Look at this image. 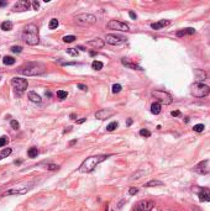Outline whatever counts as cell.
<instances>
[{
    "label": "cell",
    "mask_w": 210,
    "mask_h": 211,
    "mask_svg": "<svg viewBox=\"0 0 210 211\" xmlns=\"http://www.w3.org/2000/svg\"><path fill=\"white\" fill-rule=\"evenodd\" d=\"M46 72V65L40 62H31V63H26L19 69V73L22 76L27 77H34V76H41Z\"/></svg>",
    "instance_id": "obj_2"
},
{
    "label": "cell",
    "mask_w": 210,
    "mask_h": 211,
    "mask_svg": "<svg viewBox=\"0 0 210 211\" xmlns=\"http://www.w3.org/2000/svg\"><path fill=\"white\" fill-rule=\"evenodd\" d=\"M76 142H77V140H73V141H71V143H69V144H71V146H72V144H74Z\"/></svg>",
    "instance_id": "obj_52"
},
{
    "label": "cell",
    "mask_w": 210,
    "mask_h": 211,
    "mask_svg": "<svg viewBox=\"0 0 210 211\" xmlns=\"http://www.w3.org/2000/svg\"><path fill=\"white\" fill-rule=\"evenodd\" d=\"M129 16H130V18L132 19V20H136V19H137V15H136L134 11H130V12H129Z\"/></svg>",
    "instance_id": "obj_45"
},
{
    "label": "cell",
    "mask_w": 210,
    "mask_h": 211,
    "mask_svg": "<svg viewBox=\"0 0 210 211\" xmlns=\"http://www.w3.org/2000/svg\"><path fill=\"white\" fill-rule=\"evenodd\" d=\"M121 89H122V88H121V85H120V84H114V85H113V93H114V94L120 93V92H121Z\"/></svg>",
    "instance_id": "obj_37"
},
{
    "label": "cell",
    "mask_w": 210,
    "mask_h": 211,
    "mask_svg": "<svg viewBox=\"0 0 210 211\" xmlns=\"http://www.w3.org/2000/svg\"><path fill=\"white\" fill-rule=\"evenodd\" d=\"M11 85L14 86V88L18 90V92H25V90L27 89V85H28V82L26 79H24V78H12L11 79Z\"/></svg>",
    "instance_id": "obj_7"
},
{
    "label": "cell",
    "mask_w": 210,
    "mask_h": 211,
    "mask_svg": "<svg viewBox=\"0 0 210 211\" xmlns=\"http://www.w3.org/2000/svg\"><path fill=\"white\" fill-rule=\"evenodd\" d=\"M159 185H163V183L161 180H150L148 183L145 184V187L150 188V187H159Z\"/></svg>",
    "instance_id": "obj_25"
},
{
    "label": "cell",
    "mask_w": 210,
    "mask_h": 211,
    "mask_svg": "<svg viewBox=\"0 0 210 211\" xmlns=\"http://www.w3.org/2000/svg\"><path fill=\"white\" fill-rule=\"evenodd\" d=\"M0 27H1L3 31H10L12 28V22L11 21H4L1 25H0Z\"/></svg>",
    "instance_id": "obj_24"
},
{
    "label": "cell",
    "mask_w": 210,
    "mask_h": 211,
    "mask_svg": "<svg viewBox=\"0 0 210 211\" xmlns=\"http://www.w3.org/2000/svg\"><path fill=\"white\" fill-rule=\"evenodd\" d=\"M194 74H195V78H196L198 83H201L203 80H205V79H207V73H205L204 70H200V69H195Z\"/></svg>",
    "instance_id": "obj_20"
},
{
    "label": "cell",
    "mask_w": 210,
    "mask_h": 211,
    "mask_svg": "<svg viewBox=\"0 0 210 211\" xmlns=\"http://www.w3.org/2000/svg\"><path fill=\"white\" fill-rule=\"evenodd\" d=\"M86 44H89V46H92L93 48H95V49H99V48L104 47L105 42H104V40H101V38H94L92 41H89Z\"/></svg>",
    "instance_id": "obj_15"
},
{
    "label": "cell",
    "mask_w": 210,
    "mask_h": 211,
    "mask_svg": "<svg viewBox=\"0 0 210 211\" xmlns=\"http://www.w3.org/2000/svg\"><path fill=\"white\" fill-rule=\"evenodd\" d=\"M10 126H11L14 130H19L20 123H19L18 121H16V120H11V121H10Z\"/></svg>",
    "instance_id": "obj_39"
},
{
    "label": "cell",
    "mask_w": 210,
    "mask_h": 211,
    "mask_svg": "<svg viewBox=\"0 0 210 211\" xmlns=\"http://www.w3.org/2000/svg\"><path fill=\"white\" fill-rule=\"evenodd\" d=\"M10 49H11V52H14V53H21L24 48L21 46H12Z\"/></svg>",
    "instance_id": "obj_36"
},
{
    "label": "cell",
    "mask_w": 210,
    "mask_h": 211,
    "mask_svg": "<svg viewBox=\"0 0 210 211\" xmlns=\"http://www.w3.org/2000/svg\"><path fill=\"white\" fill-rule=\"evenodd\" d=\"M74 40H77V38H76V36H72V35H69V36H64V37H63V42H65V43H71V42H73Z\"/></svg>",
    "instance_id": "obj_32"
},
{
    "label": "cell",
    "mask_w": 210,
    "mask_h": 211,
    "mask_svg": "<svg viewBox=\"0 0 210 211\" xmlns=\"http://www.w3.org/2000/svg\"><path fill=\"white\" fill-rule=\"evenodd\" d=\"M161 110H162V106H161V104L158 101H156L151 105V113L153 115H158L161 113Z\"/></svg>",
    "instance_id": "obj_22"
},
{
    "label": "cell",
    "mask_w": 210,
    "mask_h": 211,
    "mask_svg": "<svg viewBox=\"0 0 210 211\" xmlns=\"http://www.w3.org/2000/svg\"><path fill=\"white\" fill-rule=\"evenodd\" d=\"M194 34H195V30L193 27H187V28H183V30L177 31V36H178V37H183V36H188V35H194Z\"/></svg>",
    "instance_id": "obj_18"
},
{
    "label": "cell",
    "mask_w": 210,
    "mask_h": 211,
    "mask_svg": "<svg viewBox=\"0 0 210 211\" xmlns=\"http://www.w3.org/2000/svg\"><path fill=\"white\" fill-rule=\"evenodd\" d=\"M27 96H28V99H30V101H32V102H35V104H40L41 101H42V99H41V96L38 94H36L35 92H30L27 94Z\"/></svg>",
    "instance_id": "obj_19"
},
{
    "label": "cell",
    "mask_w": 210,
    "mask_h": 211,
    "mask_svg": "<svg viewBox=\"0 0 210 211\" xmlns=\"http://www.w3.org/2000/svg\"><path fill=\"white\" fill-rule=\"evenodd\" d=\"M78 88H79L80 90H83V92H86V90H88V86L84 85V84H80V83L78 84Z\"/></svg>",
    "instance_id": "obj_43"
},
{
    "label": "cell",
    "mask_w": 210,
    "mask_h": 211,
    "mask_svg": "<svg viewBox=\"0 0 210 211\" xmlns=\"http://www.w3.org/2000/svg\"><path fill=\"white\" fill-rule=\"evenodd\" d=\"M171 115L173 117H177V116H180V111L179 110H174V111H172L171 113Z\"/></svg>",
    "instance_id": "obj_42"
},
{
    "label": "cell",
    "mask_w": 210,
    "mask_h": 211,
    "mask_svg": "<svg viewBox=\"0 0 210 211\" xmlns=\"http://www.w3.org/2000/svg\"><path fill=\"white\" fill-rule=\"evenodd\" d=\"M109 157L110 156H104V154L88 157V158H86L84 162L80 164L79 172H82V173H90V172H93L99 163H101L103 160H105L106 158H109Z\"/></svg>",
    "instance_id": "obj_3"
},
{
    "label": "cell",
    "mask_w": 210,
    "mask_h": 211,
    "mask_svg": "<svg viewBox=\"0 0 210 211\" xmlns=\"http://www.w3.org/2000/svg\"><path fill=\"white\" fill-rule=\"evenodd\" d=\"M205 129V126L203 125V123H198V125H194V127H193V130H194L195 132H203Z\"/></svg>",
    "instance_id": "obj_33"
},
{
    "label": "cell",
    "mask_w": 210,
    "mask_h": 211,
    "mask_svg": "<svg viewBox=\"0 0 210 211\" xmlns=\"http://www.w3.org/2000/svg\"><path fill=\"white\" fill-rule=\"evenodd\" d=\"M69 117H71L72 120H76V119H77V116H76V114H71V116H69Z\"/></svg>",
    "instance_id": "obj_49"
},
{
    "label": "cell",
    "mask_w": 210,
    "mask_h": 211,
    "mask_svg": "<svg viewBox=\"0 0 210 211\" xmlns=\"http://www.w3.org/2000/svg\"><path fill=\"white\" fill-rule=\"evenodd\" d=\"M67 96H68V93L64 92V90H58V92H57V98H58L59 100H64Z\"/></svg>",
    "instance_id": "obj_30"
},
{
    "label": "cell",
    "mask_w": 210,
    "mask_h": 211,
    "mask_svg": "<svg viewBox=\"0 0 210 211\" xmlns=\"http://www.w3.org/2000/svg\"><path fill=\"white\" fill-rule=\"evenodd\" d=\"M3 63L5 65H12V64H15V58L11 56H5L3 58Z\"/></svg>",
    "instance_id": "obj_23"
},
{
    "label": "cell",
    "mask_w": 210,
    "mask_h": 211,
    "mask_svg": "<svg viewBox=\"0 0 210 211\" xmlns=\"http://www.w3.org/2000/svg\"><path fill=\"white\" fill-rule=\"evenodd\" d=\"M153 206H155V204L150 200H141L140 202H137L135 209H137L138 211H151L153 209Z\"/></svg>",
    "instance_id": "obj_12"
},
{
    "label": "cell",
    "mask_w": 210,
    "mask_h": 211,
    "mask_svg": "<svg viewBox=\"0 0 210 211\" xmlns=\"http://www.w3.org/2000/svg\"><path fill=\"white\" fill-rule=\"evenodd\" d=\"M121 63L125 65V67H127V68H131V69H136V70H142V68L140 67V65H137L136 63H134V62H131L130 59H127V58H122L121 59Z\"/></svg>",
    "instance_id": "obj_17"
},
{
    "label": "cell",
    "mask_w": 210,
    "mask_h": 211,
    "mask_svg": "<svg viewBox=\"0 0 210 211\" xmlns=\"http://www.w3.org/2000/svg\"><path fill=\"white\" fill-rule=\"evenodd\" d=\"M198 198L201 202L210 201V189L209 188H200L198 190Z\"/></svg>",
    "instance_id": "obj_14"
},
{
    "label": "cell",
    "mask_w": 210,
    "mask_h": 211,
    "mask_svg": "<svg viewBox=\"0 0 210 211\" xmlns=\"http://www.w3.org/2000/svg\"><path fill=\"white\" fill-rule=\"evenodd\" d=\"M137 193H138V188H130V190H129L130 195H136Z\"/></svg>",
    "instance_id": "obj_41"
},
{
    "label": "cell",
    "mask_w": 210,
    "mask_h": 211,
    "mask_svg": "<svg viewBox=\"0 0 210 211\" xmlns=\"http://www.w3.org/2000/svg\"><path fill=\"white\" fill-rule=\"evenodd\" d=\"M74 21L80 26H90V25H94L97 22V18L92 14H80L74 18Z\"/></svg>",
    "instance_id": "obj_5"
},
{
    "label": "cell",
    "mask_w": 210,
    "mask_h": 211,
    "mask_svg": "<svg viewBox=\"0 0 210 211\" xmlns=\"http://www.w3.org/2000/svg\"><path fill=\"white\" fill-rule=\"evenodd\" d=\"M169 24H171L169 20H161V21H158V22L151 24V28H153V30H161V28L168 26Z\"/></svg>",
    "instance_id": "obj_16"
},
{
    "label": "cell",
    "mask_w": 210,
    "mask_h": 211,
    "mask_svg": "<svg viewBox=\"0 0 210 211\" xmlns=\"http://www.w3.org/2000/svg\"><path fill=\"white\" fill-rule=\"evenodd\" d=\"M89 55H90V56H94V55H95V52H94V51H90Z\"/></svg>",
    "instance_id": "obj_53"
},
{
    "label": "cell",
    "mask_w": 210,
    "mask_h": 211,
    "mask_svg": "<svg viewBox=\"0 0 210 211\" xmlns=\"http://www.w3.org/2000/svg\"><path fill=\"white\" fill-rule=\"evenodd\" d=\"M92 68L95 69V70H100V69H103V63L101 62H99V61H94L92 63Z\"/></svg>",
    "instance_id": "obj_31"
},
{
    "label": "cell",
    "mask_w": 210,
    "mask_h": 211,
    "mask_svg": "<svg viewBox=\"0 0 210 211\" xmlns=\"http://www.w3.org/2000/svg\"><path fill=\"white\" fill-rule=\"evenodd\" d=\"M193 210H194V211H200L199 209H198V206H193Z\"/></svg>",
    "instance_id": "obj_51"
},
{
    "label": "cell",
    "mask_w": 210,
    "mask_h": 211,
    "mask_svg": "<svg viewBox=\"0 0 210 211\" xmlns=\"http://www.w3.org/2000/svg\"><path fill=\"white\" fill-rule=\"evenodd\" d=\"M7 5V1H0V7L1 6H6Z\"/></svg>",
    "instance_id": "obj_48"
},
{
    "label": "cell",
    "mask_w": 210,
    "mask_h": 211,
    "mask_svg": "<svg viewBox=\"0 0 210 211\" xmlns=\"http://www.w3.org/2000/svg\"><path fill=\"white\" fill-rule=\"evenodd\" d=\"M117 126H119V123L116 122V121H113V122H110L108 126H106V131H109V132H111V131H114V130H116L117 129Z\"/></svg>",
    "instance_id": "obj_29"
},
{
    "label": "cell",
    "mask_w": 210,
    "mask_h": 211,
    "mask_svg": "<svg viewBox=\"0 0 210 211\" xmlns=\"http://www.w3.org/2000/svg\"><path fill=\"white\" fill-rule=\"evenodd\" d=\"M58 25H59L58 20H57V19H52L51 21H49V24H48V27L51 28V30H55V28L58 27Z\"/></svg>",
    "instance_id": "obj_28"
},
{
    "label": "cell",
    "mask_w": 210,
    "mask_h": 211,
    "mask_svg": "<svg viewBox=\"0 0 210 211\" xmlns=\"http://www.w3.org/2000/svg\"><path fill=\"white\" fill-rule=\"evenodd\" d=\"M140 136H142V137H150L151 132L146 129H142V130H140Z\"/></svg>",
    "instance_id": "obj_35"
},
{
    "label": "cell",
    "mask_w": 210,
    "mask_h": 211,
    "mask_svg": "<svg viewBox=\"0 0 210 211\" xmlns=\"http://www.w3.org/2000/svg\"><path fill=\"white\" fill-rule=\"evenodd\" d=\"M126 41L125 37L122 36H117V35H106L105 36V42L111 44V46H119V44H122Z\"/></svg>",
    "instance_id": "obj_9"
},
{
    "label": "cell",
    "mask_w": 210,
    "mask_h": 211,
    "mask_svg": "<svg viewBox=\"0 0 210 211\" xmlns=\"http://www.w3.org/2000/svg\"><path fill=\"white\" fill-rule=\"evenodd\" d=\"M30 188H24V189H10L4 193V195H12V194H25L26 191H28Z\"/></svg>",
    "instance_id": "obj_21"
},
{
    "label": "cell",
    "mask_w": 210,
    "mask_h": 211,
    "mask_svg": "<svg viewBox=\"0 0 210 211\" xmlns=\"http://www.w3.org/2000/svg\"><path fill=\"white\" fill-rule=\"evenodd\" d=\"M131 123H132V119H127L126 125H127V126H131Z\"/></svg>",
    "instance_id": "obj_46"
},
{
    "label": "cell",
    "mask_w": 210,
    "mask_h": 211,
    "mask_svg": "<svg viewBox=\"0 0 210 211\" xmlns=\"http://www.w3.org/2000/svg\"><path fill=\"white\" fill-rule=\"evenodd\" d=\"M11 152H12L11 148H4V150H3L1 152H0V160L4 159V158H6L7 156H10V154H11Z\"/></svg>",
    "instance_id": "obj_26"
},
{
    "label": "cell",
    "mask_w": 210,
    "mask_h": 211,
    "mask_svg": "<svg viewBox=\"0 0 210 211\" xmlns=\"http://www.w3.org/2000/svg\"><path fill=\"white\" fill-rule=\"evenodd\" d=\"M37 154H38V150H37L36 147H31L30 150L27 151V156L30 157V158H36Z\"/></svg>",
    "instance_id": "obj_27"
},
{
    "label": "cell",
    "mask_w": 210,
    "mask_h": 211,
    "mask_svg": "<svg viewBox=\"0 0 210 211\" xmlns=\"http://www.w3.org/2000/svg\"><path fill=\"white\" fill-rule=\"evenodd\" d=\"M46 168L48 169V171H57V169H58L59 167H58L57 164H48Z\"/></svg>",
    "instance_id": "obj_40"
},
{
    "label": "cell",
    "mask_w": 210,
    "mask_h": 211,
    "mask_svg": "<svg viewBox=\"0 0 210 211\" xmlns=\"http://www.w3.org/2000/svg\"><path fill=\"white\" fill-rule=\"evenodd\" d=\"M190 93L195 98H205L210 94V88L203 83H195L190 86Z\"/></svg>",
    "instance_id": "obj_4"
},
{
    "label": "cell",
    "mask_w": 210,
    "mask_h": 211,
    "mask_svg": "<svg viewBox=\"0 0 210 211\" xmlns=\"http://www.w3.org/2000/svg\"><path fill=\"white\" fill-rule=\"evenodd\" d=\"M108 27L110 30H116V31H130V27L129 25L125 24V22H121V21H117V20H111L108 24Z\"/></svg>",
    "instance_id": "obj_8"
},
{
    "label": "cell",
    "mask_w": 210,
    "mask_h": 211,
    "mask_svg": "<svg viewBox=\"0 0 210 211\" xmlns=\"http://www.w3.org/2000/svg\"><path fill=\"white\" fill-rule=\"evenodd\" d=\"M85 121V117H83V119H79V120H77V123H83Z\"/></svg>",
    "instance_id": "obj_47"
},
{
    "label": "cell",
    "mask_w": 210,
    "mask_h": 211,
    "mask_svg": "<svg viewBox=\"0 0 210 211\" xmlns=\"http://www.w3.org/2000/svg\"><path fill=\"white\" fill-rule=\"evenodd\" d=\"M32 7H34L35 10H38V7H40V3H38V1H34V3H32Z\"/></svg>",
    "instance_id": "obj_44"
},
{
    "label": "cell",
    "mask_w": 210,
    "mask_h": 211,
    "mask_svg": "<svg viewBox=\"0 0 210 211\" xmlns=\"http://www.w3.org/2000/svg\"><path fill=\"white\" fill-rule=\"evenodd\" d=\"M32 4L28 1V0H20L16 4H14L12 6V11H18V12H21V11H27L30 9V6Z\"/></svg>",
    "instance_id": "obj_11"
},
{
    "label": "cell",
    "mask_w": 210,
    "mask_h": 211,
    "mask_svg": "<svg viewBox=\"0 0 210 211\" xmlns=\"http://www.w3.org/2000/svg\"><path fill=\"white\" fill-rule=\"evenodd\" d=\"M152 96H153L155 99H157L159 104L162 102V104H164V105H169L173 101L172 95L168 94L167 92H164V90H155V92H152Z\"/></svg>",
    "instance_id": "obj_6"
},
{
    "label": "cell",
    "mask_w": 210,
    "mask_h": 211,
    "mask_svg": "<svg viewBox=\"0 0 210 211\" xmlns=\"http://www.w3.org/2000/svg\"><path fill=\"white\" fill-rule=\"evenodd\" d=\"M208 164H209V160H201L200 163L194 165L193 171H194L195 173H198V174H200V175H205L210 172V168H209Z\"/></svg>",
    "instance_id": "obj_10"
},
{
    "label": "cell",
    "mask_w": 210,
    "mask_h": 211,
    "mask_svg": "<svg viewBox=\"0 0 210 211\" xmlns=\"http://www.w3.org/2000/svg\"><path fill=\"white\" fill-rule=\"evenodd\" d=\"M67 53H68V55H71L72 57H77L78 56V51H77L76 48H68L67 49Z\"/></svg>",
    "instance_id": "obj_38"
},
{
    "label": "cell",
    "mask_w": 210,
    "mask_h": 211,
    "mask_svg": "<svg viewBox=\"0 0 210 211\" xmlns=\"http://www.w3.org/2000/svg\"><path fill=\"white\" fill-rule=\"evenodd\" d=\"M22 40L30 46H36L40 42V35H38V28L34 24H28L25 26L22 31Z\"/></svg>",
    "instance_id": "obj_1"
},
{
    "label": "cell",
    "mask_w": 210,
    "mask_h": 211,
    "mask_svg": "<svg viewBox=\"0 0 210 211\" xmlns=\"http://www.w3.org/2000/svg\"><path fill=\"white\" fill-rule=\"evenodd\" d=\"M115 114L114 110H110V109H101L95 113V117L99 119V120H105V119H109L113 115Z\"/></svg>",
    "instance_id": "obj_13"
},
{
    "label": "cell",
    "mask_w": 210,
    "mask_h": 211,
    "mask_svg": "<svg viewBox=\"0 0 210 211\" xmlns=\"http://www.w3.org/2000/svg\"><path fill=\"white\" fill-rule=\"evenodd\" d=\"M124 202H125V200H121L120 202H119V205H117V208H121V206H122V204H124Z\"/></svg>",
    "instance_id": "obj_50"
},
{
    "label": "cell",
    "mask_w": 210,
    "mask_h": 211,
    "mask_svg": "<svg viewBox=\"0 0 210 211\" xmlns=\"http://www.w3.org/2000/svg\"><path fill=\"white\" fill-rule=\"evenodd\" d=\"M134 211H138V210H137V209H135V210H134Z\"/></svg>",
    "instance_id": "obj_55"
},
{
    "label": "cell",
    "mask_w": 210,
    "mask_h": 211,
    "mask_svg": "<svg viewBox=\"0 0 210 211\" xmlns=\"http://www.w3.org/2000/svg\"><path fill=\"white\" fill-rule=\"evenodd\" d=\"M7 142H9V137H7V136H1V137H0V147L6 146Z\"/></svg>",
    "instance_id": "obj_34"
},
{
    "label": "cell",
    "mask_w": 210,
    "mask_h": 211,
    "mask_svg": "<svg viewBox=\"0 0 210 211\" xmlns=\"http://www.w3.org/2000/svg\"><path fill=\"white\" fill-rule=\"evenodd\" d=\"M15 164H18V165L21 164V160H15Z\"/></svg>",
    "instance_id": "obj_54"
}]
</instances>
